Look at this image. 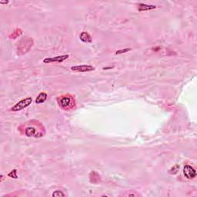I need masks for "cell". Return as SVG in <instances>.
I'll return each instance as SVG.
<instances>
[{
  "instance_id": "10",
  "label": "cell",
  "mask_w": 197,
  "mask_h": 197,
  "mask_svg": "<svg viewBox=\"0 0 197 197\" xmlns=\"http://www.w3.org/2000/svg\"><path fill=\"white\" fill-rule=\"evenodd\" d=\"M89 178H90V182L93 183H99V181L100 180V175H99L96 172H94V171L90 173Z\"/></svg>"
},
{
  "instance_id": "11",
  "label": "cell",
  "mask_w": 197,
  "mask_h": 197,
  "mask_svg": "<svg viewBox=\"0 0 197 197\" xmlns=\"http://www.w3.org/2000/svg\"><path fill=\"white\" fill-rule=\"evenodd\" d=\"M80 39L83 42H92V38L90 36V35L88 33V32H83L80 34V36H79Z\"/></svg>"
},
{
  "instance_id": "13",
  "label": "cell",
  "mask_w": 197,
  "mask_h": 197,
  "mask_svg": "<svg viewBox=\"0 0 197 197\" xmlns=\"http://www.w3.org/2000/svg\"><path fill=\"white\" fill-rule=\"evenodd\" d=\"M179 169H180V165H175V166H173V168L171 169L169 171V173H170V174H175V173H177Z\"/></svg>"
},
{
  "instance_id": "6",
  "label": "cell",
  "mask_w": 197,
  "mask_h": 197,
  "mask_svg": "<svg viewBox=\"0 0 197 197\" xmlns=\"http://www.w3.org/2000/svg\"><path fill=\"white\" fill-rule=\"evenodd\" d=\"M69 57V55H63V56H58L56 57H52V58H46L43 60L44 63H63L66 59Z\"/></svg>"
},
{
  "instance_id": "9",
  "label": "cell",
  "mask_w": 197,
  "mask_h": 197,
  "mask_svg": "<svg viewBox=\"0 0 197 197\" xmlns=\"http://www.w3.org/2000/svg\"><path fill=\"white\" fill-rule=\"evenodd\" d=\"M47 94L46 93H41L38 96L36 97V104H41L43 102H46V100H47Z\"/></svg>"
},
{
  "instance_id": "3",
  "label": "cell",
  "mask_w": 197,
  "mask_h": 197,
  "mask_svg": "<svg viewBox=\"0 0 197 197\" xmlns=\"http://www.w3.org/2000/svg\"><path fill=\"white\" fill-rule=\"evenodd\" d=\"M32 102V97H27L26 99H23L16 104L14 105L10 110L12 112H18V111H21L22 110H24L25 108L29 106V105H31Z\"/></svg>"
},
{
  "instance_id": "14",
  "label": "cell",
  "mask_w": 197,
  "mask_h": 197,
  "mask_svg": "<svg viewBox=\"0 0 197 197\" xmlns=\"http://www.w3.org/2000/svg\"><path fill=\"white\" fill-rule=\"evenodd\" d=\"M17 170L16 169H14V170H12L11 173H9V174H8V175L9 176V177L11 178H13V179H17L18 178V175H17Z\"/></svg>"
},
{
  "instance_id": "4",
  "label": "cell",
  "mask_w": 197,
  "mask_h": 197,
  "mask_svg": "<svg viewBox=\"0 0 197 197\" xmlns=\"http://www.w3.org/2000/svg\"><path fill=\"white\" fill-rule=\"evenodd\" d=\"M183 175L188 180H192L196 176V171L190 165H186L183 168Z\"/></svg>"
},
{
  "instance_id": "16",
  "label": "cell",
  "mask_w": 197,
  "mask_h": 197,
  "mask_svg": "<svg viewBox=\"0 0 197 197\" xmlns=\"http://www.w3.org/2000/svg\"><path fill=\"white\" fill-rule=\"evenodd\" d=\"M123 196H140V195L137 192H134V193H130V192H128V193H125L123 194Z\"/></svg>"
},
{
  "instance_id": "15",
  "label": "cell",
  "mask_w": 197,
  "mask_h": 197,
  "mask_svg": "<svg viewBox=\"0 0 197 197\" xmlns=\"http://www.w3.org/2000/svg\"><path fill=\"white\" fill-rule=\"evenodd\" d=\"M130 50H131V49H129V48H127V49H121V50H118V51L116 52V55H119V54L127 52L130 51Z\"/></svg>"
},
{
  "instance_id": "8",
  "label": "cell",
  "mask_w": 197,
  "mask_h": 197,
  "mask_svg": "<svg viewBox=\"0 0 197 197\" xmlns=\"http://www.w3.org/2000/svg\"><path fill=\"white\" fill-rule=\"evenodd\" d=\"M139 6H138V9H139V12H143V11H148V10L153 9H156V5H146V4H144V3H140L139 4Z\"/></svg>"
},
{
  "instance_id": "5",
  "label": "cell",
  "mask_w": 197,
  "mask_h": 197,
  "mask_svg": "<svg viewBox=\"0 0 197 197\" xmlns=\"http://www.w3.org/2000/svg\"><path fill=\"white\" fill-rule=\"evenodd\" d=\"M71 69L73 72H76V73H87V72L95 70V68L89 65H81V66H72Z\"/></svg>"
},
{
  "instance_id": "12",
  "label": "cell",
  "mask_w": 197,
  "mask_h": 197,
  "mask_svg": "<svg viewBox=\"0 0 197 197\" xmlns=\"http://www.w3.org/2000/svg\"><path fill=\"white\" fill-rule=\"evenodd\" d=\"M53 197H62V196H65V194L63 192H62L61 190H56L55 192L52 193V195Z\"/></svg>"
},
{
  "instance_id": "2",
  "label": "cell",
  "mask_w": 197,
  "mask_h": 197,
  "mask_svg": "<svg viewBox=\"0 0 197 197\" xmlns=\"http://www.w3.org/2000/svg\"><path fill=\"white\" fill-rule=\"evenodd\" d=\"M40 123L39 122H36V123H31V125H29L27 126L26 128H25L24 132L25 135L28 137H42V136L44 135V132H38V129H44L42 126L39 128H37L36 126H38Z\"/></svg>"
},
{
  "instance_id": "7",
  "label": "cell",
  "mask_w": 197,
  "mask_h": 197,
  "mask_svg": "<svg viewBox=\"0 0 197 197\" xmlns=\"http://www.w3.org/2000/svg\"><path fill=\"white\" fill-rule=\"evenodd\" d=\"M25 41V46L22 43L20 44V48L19 49V51H21L22 50V54H24L26 52L29 51L30 47H32V40L31 39H28L26 40H24Z\"/></svg>"
},
{
  "instance_id": "1",
  "label": "cell",
  "mask_w": 197,
  "mask_h": 197,
  "mask_svg": "<svg viewBox=\"0 0 197 197\" xmlns=\"http://www.w3.org/2000/svg\"><path fill=\"white\" fill-rule=\"evenodd\" d=\"M57 102L59 107L66 111H69L75 109V98L70 94H66L58 96L57 98Z\"/></svg>"
}]
</instances>
